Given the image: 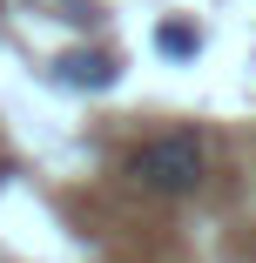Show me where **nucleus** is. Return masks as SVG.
Masks as SVG:
<instances>
[{"mask_svg":"<svg viewBox=\"0 0 256 263\" xmlns=\"http://www.w3.org/2000/svg\"><path fill=\"white\" fill-rule=\"evenodd\" d=\"M202 142L195 135H155V142H142L128 155V176L142 189H155V196H195L202 189Z\"/></svg>","mask_w":256,"mask_h":263,"instance_id":"f257e3e1","label":"nucleus"},{"mask_svg":"<svg viewBox=\"0 0 256 263\" xmlns=\"http://www.w3.org/2000/svg\"><path fill=\"white\" fill-rule=\"evenodd\" d=\"M115 54H61L54 61V81L61 88H115Z\"/></svg>","mask_w":256,"mask_h":263,"instance_id":"f03ea898","label":"nucleus"},{"mask_svg":"<svg viewBox=\"0 0 256 263\" xmlns=\"http://www.w3.org/2000/svg\"><path fill=\"white\" fill-rule=\"evenodd\" d=\"M155 47H162V54H169V61H189V54H195V47H202V34H195L189 21H169V27L155 34Z\"/></svg>","mask_w":256,"mask_h":263,"instance_id":"7ed1b4c3","label":"nucleus"}]
</instances>
